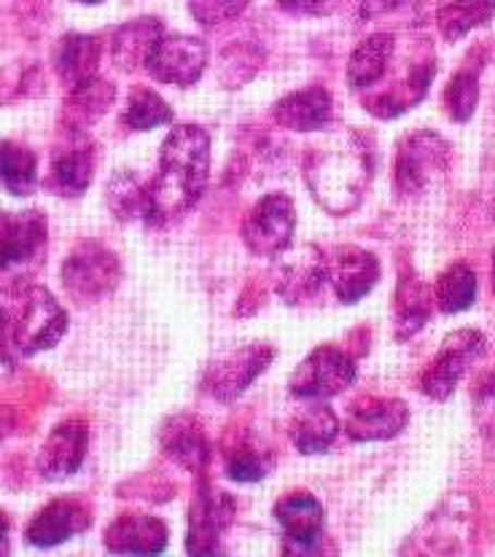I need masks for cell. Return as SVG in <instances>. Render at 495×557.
Instances as JSON below:
<instances>
[{"label": "cell", "mask_w": 495, "mask_h": 557, "mask_svg": "<svg viewBox=\"0 0 495 557\" xmlns=\"http://www.w3.org/2000/svg\"><path fill=\"white\" fill-rule=\"evenodd\" d=\"M210 170V135L197 124H181L164 138L159 173L151 181L149 224H170L189 213L205 195Z\"/></svg>", "instance_id": "1"}, {"label": "cell", "mask_w": 495, "mask_h": 557, "mask_svg": "<svg viewBox=\"0 0 495 557\" xmlns=\"http://www.w3.org/2000/svg\"><path fill=\"white\" fill-rule=\"evenodd\" d=\"M372 151L358 135L310 149L305 159V181L326 213L347 215L358 208L372 181Z\"/></svg>", "instance_id": "2"}, {"label": "cell", "mask_w": 495, "mask_h": 557, "mask_svg": "<svg viewBox=\"0 0 495 557\" xmlns=\"http://www.w3.org/2000/svg\"><path fill=\"white\" fill-rule=\"evenodd\" d=\"M49 246V221L41 210L0 213V294L20 297L36 286Z\"/></svg>", "instance_id": "3"}, {"label": "cell", "mask_w": 495, "mask_h": 557, "mask_svg": "<svg viewBox=\"0 0 495 557\" xmlns=\"http://www.w3.org/2000/svg\"><path fill=\"white\" fill-rule=\"evenodd\" d=\"M60 281L73 302L95 305L116 292L122 281V261L100 243H82L67 253Z\"/></svg>", "instance_id": "4"}, {"label": "cell", "mask_w": 495, "mask_h": 557, "mask_svg": "<svg viewBox=\"0 0 495 557\" xmlns=\"http://www.w3.org/2000/svg\"><path fill=\"white\" fill-rule=\"evenodd\" d=\"M20 312L14 318L16 350L22 356H38L60 345L71 318L65 307L57 302L54 294L41 286H30L25 294H20Z\"/></svg>", "instance_id": "5"}, {"label": "cell", "mask_w": 495, "mask_h": 557, "mask_svg": "<svg viewBox=\"0 0 495 557\" xmlns=\"http://www.w3.org/2000/svg\"><path fill=\"white\" fill-rule=\"evenodd\" d=\"M449 164V144L442 135L414 133L407 135L398 146L396 168H394V186L396 197H420L431 186V181L440 178Z\"/></svg>", "instance_id": "6"}, {"label": "cell", "mask_w": 495, "mask_h": 557, "mask_svg": "<svg viewBox=\"0 0 495 557\" xmlns=\"http://www.w3.org/2000/svg\"><path fill=\"white\" fill-rule=\"evenodd\" d=\"M294 230H297V210L292 197L275 191V195L261 197L250 208L243 221V243L250 253L261 259H275L292 246Z\"/></svg>", "instance_id": "7"}, {"label": "cell", "mask_w": 495, "mask_h": 557, "mask_svg": "<svg viewBox=\"0 0 495 557\" xmlns=\"http://www.w3.org/2000/svg\"><path fill=\"white\" fill-rule=\"evenodd\" d=\"M356 361H352L345 350L323 345V348H315L299 363L297 372L292 374L288 391H292L297 399L323 401L343 394L345 388H350V385L356 383Z\"/></svg>", "instance_id": "8"}, {"label": "cell", "mask_w": 495, "mask_h": 557, "mask_svg": "<svg viewBox=\"0 0 495 557\" xmlns=\"http://www.w3.org/2000/svg\"><path fill=\"white\" fill-rule=\"evenodd\" d=\"M487 350L485 334L474 332V329H460L453 332L442 345L440 356L429 363V369L423 372L420 380V391H423L429 399L434 401H447L449 396L458 388L460 377L466 374V369L474 361H480Z\"/></svg>", "instance_id": "9"}, {"label": "cell", "mask_w": 495, "mask_h": 557, "mask_svg": "<svg viewBox=\"0 0 495 557\" xmlns=\"http://www.w3.org/2000/svg\"><path fill=\"white\" fill-rule=\"evenodd\" d=\"M275 358L270 345H243L230 350L226 356L215 358L205 372V391L215 401H235L253 385V380L264 372Z\"/></svg>", "instance_id": "10"}, {"label": "cell", "mask_w": 495, "mask_h": 557, "mask_svg": "<svg viewBox=\"0 0 495 557\" xmlns=\"http://www.w3.org/2000/svg\"><path fill=\"white\" fill-rule=\"evenodd\" d=\"M208 65V47L195 36H162L146 60L153 82L170 87H191Z\"/></svg>", "instance_id": "11"}, {"label": "cell", "mask_w": 495, "mask_h": 557, "mask_svg": "<svg viewBox=\"0 0 495 557\" xmlns=\"http://www.w3.org/2000/svg\"><path fill=\"white\" fill-rule=\"evenodd\" d=\"M232 517H235V498L230 493H221L210 485H199L189 509V536H186L189 555L224 553L221 549V533L232 525Z\"/></svg>", "instance_id": "12"}, {"label": "cell", "mask_w": 495, "mask_h": 557, "mask_svg": "<svg viewBox=\"0 0 495 557\" xmlns=\"http://www.w3.org/2000/svg\"><path fill=\"white\" fill-rule=\"evenodd\" d=\"M89 450V425L82 418L62 420L51 429L38 453V474L47 482H62L82 469Z\"/></svg>", "instance_id": "13"}, {"label": "cell", "mask_w": 495, "mask_h": 557, "mask_svg": "<svg viewBox=\"0 0 495 557\" xmlns=\"http://www.w3.org/2000/svg\"><path fill=\"white\" fill-rule=\"evenodd\" d=\"M275 288L286 305H305L318 297L323 283L329 281L326 256L315 246H299L292 253H281Z\"/></svg>", "instance_id": "14"}, {"label": "cell", "mask_w": 495, "mask_h": 557, "mask_svg": "<svg viewBox=\"0 0 495 557\" xmlns=\"http://www.w3.org/2000/svg\"><path fill=\"white\" fill-rule=\"evenodd\" d=\"M92 525V511L82 498H54L25 528V542L33 547H57L82 536Z\"/></svg>", "instance_id": "15"}, {"label": "cell", "mask_w": 495, "mask_h": 557, "mask_svg": "<svg viewBox=\"0 0 495 557\" xmlns=\"http://www.w3.org/2000/svg\"><path fill=\"white\" fill-rule=\"evenodd\" d=\"M95 162L98 151L92 140L87 135H67L65 144L51 153L49 189L60 197H82L92 186Z\"/></svg>", "instance_id": "16"}, {"label": "cell", "mask_w": 495, "mask_h": 557, "mask_svg": "<svg viewBox=\"0 0 495 557\" xmlns=\"http://www.w3.org/2000/svg\"><path fill=\"white\" fill-rule=\"evenodd\" d=\"M329 283L343 305L361 302L380 281V261L372 253L356 246H343L326 259Z\"/></svg>", "instance_id": "17"}, {"label": "cell", "mask_w": 495, "mask_h": 557, "mask_svg": "<svg viewBox=\"0 0 495 557\" xmlns=\"http://www.w3.org/2000/svg\"><path fill=\"white\" fill-rule=\"evenodd\" d=\"M275 517L281 522L286 542V553H318L315 544L323 533V507L312 493H288L275 504Z\"/></svg>", "instance_id": "18"}, {"label": "cell", "mask_w": 495, "mask_h": 557, "mask_svg": "<svg viewBox=\"0 0 495 557\" xmlns=\"http://www.w3.org/2000/svg\"><path fill=\"white\" fill-rule=\"evenodd\" d=\"M168 525L151 515H122L106 528L102 542L113 555H157L168 547Z\"/></svg>", "instance_id": "19"}, {"label": "cell", "mask_w": 495, "mask_h": 557, "mask_svg": "<svg viewBox=\"0 0 495 557\" xmlns=\"http://www.w3.org/2000/svg\"><path fill=\"white\" fill-rule=\"evenodd\" d=\"M409 423V407L401 399H372L352 407L345 431L352 442H385L401 434Z\"/></svg>", "instance_id": "20"}, {"label": "cell", "mask_w": 495, "mask_h": 557, "mask_svg": "<svg viewBox=\"0 0 495 557\" xmlns=\"http://www.w3.org/2000/svg\"><path fill=\"white\" fill-rule=\"evenodd\" d=\"M332 95L326 89L307 87L277 100L272 108V116L281 127L292 129V133H312V129L326 127L329 119H332Z\"/></svg>", "instance_id": "21"}, {"label": "cell", "mask_w": 495, "mask_h": 557, "mask_svg": "<svg viewBox=\"0 0 495 557\" xmlns=\"http://www.w3.org/2000/svg\"><path fill=\"white\" fill-rule=\"evenodd\" d=\"M116 89L106 78H92V82L82 84V87L71 89L62 106V127L67 135H87L92 124H98L113 106Z\"/></svg>", "instance_id": "22"}, {"label": "cell", "mask_w": 495, "mask_h": 557, "mask_svg": "<svg viewBox=\"0 0 495 557\" xmlns=\"http://www.w3.org/2000/svg\"><path fill=\"white\" fill-rule=\"evenodd\" d=\"M100 54L102 49L98 38L84 36V33H67L54 47L57 76L67 89L82 87V84L98 78Z\"/></svg>", "instance_id": "23"}, {"label": "cell", "mask_w": 495, "mask_h": 557, "mask_svg": "<svg viewBox=\"0 0 495 557\" xmlns=\"http://www.w3.org/2000/svg\"><path fill=\"white\" fill-rule=\"evenodd\" d=\"M162 447L170 460H175L181 469L191 471V474H199L210 460L208 436L191 414H178L164 423Z\"/></svg>", "instance_id": "24"}, {"label": "cell", "mask_w": 495, "mask_h": 557, "mask_svg": "<svg viewBox=\"0 0 495 557\" xmlns=\"http://www.w3.org/2000/svg\"><path fill=\"white\" fill-rule=\"evenodd\" d=\"M164 36L162 22L153 20V16H144V20H133L127 25L119 27L113 33V62L122 71H138L146 67L151 49L157 47L159 38Z\"/></svg>", "instance_id": "25"}, {"label": "cell", "mask_w": 495, "mask_h": 557, "mask_svg": "<svg viewBox=\"0 0 495 557\" xmlns=\"http://www.w3.org/2000/svg\"><path fill=\"white\" fill-rule=\"evenodd\" d=\"M394 36L391 33H374L367 41L352 49L347 60V84L350 89H367L374 82H380L388 67L391 54H394Z\"/></svg>", "instance_id": "26"}, {"label": "cell", "mask_w": 495, "mask_h": 557, "mask_svg": "<svg viewBox=\"0 0 495 557\" xmlns=\"http://www.w3.org/2000/svg\"><path fill=\"white\" fill-rule=\"evenodd\" d=\"M339 434V420L332 407L312 405L292 425V442L301 456H321L334 445Z\"/></svg>", "instance_id": "27"}, {"label": "cell", "mask_w": 495, "mask_h": 557, "mask_svg": "<svg viewBox=\"0 0 495 557\" xmlns=\"http://www.w3.org/2000/svg\"><path fill=\"white\" fill-rule=\"evenodd\" d=\"M434 76H436L434 62H423V65H418L412 73H409L407 82H404L401 87H396L394 92L380 95V98L374 100H367L363 106H367V111L378 119L401 116V113H407L409 108H414L425 98V95H429V87L431 82H434Z\"/></svg>", "instance_id": "28"}, {"label": "cell", "mask_w": 495, "mask_h": 557, "mask_svg": "<svg viewBox=\"0 0 495 557\" xmlns=\"http://www.w3.org/2000/svg\"><path fill=\"white\" fill-rule=\"evenodd\" d=\"M38 184V157L16 140H0V186L14 197L33 195Z\"/></svg>", "instance_id": "29"}, {"label": "cell", "mask_w": 495, "mask_h": 557, "mask_svg": "<svg viewBox=\"0 0 495 557\" xmlns=\"http://www.w3.org/2000/svg\"><path fill=\"white\" fill-rule=\"evenodd\" d=\"M106 202L113 219L119 221H149L151 219V195L149 186L140 184L133 173L111 175L106 186Z\"/></svg>", "instance_id": "30"}, {"label": "cell", "mask_w": 495, "mask_h": 557, "mask_svg": "<svg viewBox=\"0 0 495 557\" xmlns=\"http://www.w3.org/2000/svg\"><path fill=\"white\" fill-rule=\"evenodd\" d=\"M495 16V0H453V3L442 5L436 22H440L442 36L449 44L460 41L469 36L474 27L487 25Z\"/></svg>", "instance_id": "31"}, {"label": "cell", "mask_w": 495, "mask_h": 557, "mask_svg": "<svg viewBox=\"0 0 495 557\" xmlns=\"http://www.w3.org/2000/svg\"><path fill=\"white\" fill-rule=\"evenodd\" d=\"M477 299V275L469 264L458 261V264L447 267L436 281V305L445 315H458V312L469 310Z\"/></svg>", "instance_id": "32"}, {"label": "cell", "mask_w": 495, "mask_h": 557, "mask_svg": "<svg viewBox=\"0 0 495 557\" xmlns=\"http://www.w3.org/2000/svg\"><path fill=\"white\" fill-rule=\"evenodd\" d=\"M124 122L135 133H149V129L173 122V111L153 89L135 87L127 98V108H124Z\"/></svg>", "instance_id": "33"}, {"label": "cell", "mask_w": 495, "mask_h": 557, "mask_svg": "<svg viewBox=\"0 0 495 557\" xmlns=\"http://www.w3.org/2000/svg\"><path fill=\"white\" fill-rule=\"evenodd\" d=\"M429 292L420 281H404L398 288V337L409 339L429 321Z\"/></svg>", "instance_id": "34"}, {"label": "cell", "mask_w": 495, "mask_h": 557, "mask_svg": "<svg viewBox=\"0 0 495 557\" xmlns=\"http://www.w3.org/2000/svg\"><path fill=\"white\" fill-rule=\"evenodd\" d=\"M480 102V76L471 67L455 73L445 89V108L453 122H469Z\"/></svg>", "instance_id": "35"}, {"label": "cell", "mask_w": 495, "mask_h": 557, "mask_svg": "<svg viewBox=\"0 0 495 557\" xmlns=\"http://www.w3.org/2000/svg\"><path fill=\"white\" fill-rule=\"evenodd\" d=\"M250 0H189L191 16L205 27H219L237 20L248 9Z\"/></svg>", "instance_id": "36"}, {"label": "cell", "mask_w": 495, "mask_h": 557, "mask_svg": "<svg viewBox=\"0 0 495 557\" xmlns=\"http://www.w3.org/2000/svg\"><path fill=\"white\" fill-rule=\"evenodd\" d=\"M267 474V460L256 450L237 447L226 456V476L235 482H259Z\"/></svg>", "instance_id": "37"}, {"label": "cell", "mask_w": 495, "mask_h": 557, "mask_svg": "<svg viewBox=\"0 0 495 557\" xmlns=\"http://www.w3.org/2000/svg\"><path fill=\"white\" fill-rule=\"evenodd\" d=\"M261 57H256V60H250V47H237V49H230L221 54V82L230 84L232 73L240 67V82H248V78H253L256 67H259Z\"/></svg>", "instance_id": "38"}, {"label": "cell", "mask_w": 495, "mask_h": 557, "mask_svg": "<svg viewBox=\"0 0 495 557\" xmlns=\"http://www.w3.org/2000/svg\"><path fill=\"white\" fill-rule=\"evenodd\" d=\"M16 343H14V318L0 307V367H14L16 363Z\"/></svg>", "instance_id": "39"}, {"label": "cell", "mask_w": 495, "mask_h": 557, "mask_svg": "<svg viewBox=\"0 0 495 557\" xmlns=\"http://www.w3.org/2000/svg\"><path fill=\"white\" fill-rule=\"evenodd\" d=\"M277 5L288 14H321L332 5V0H277Z\"/></svg>", "instance_id": "40"}, {"label": "cell", "mask_w": 495, "mask_h": 557, "mask_svg": "<svg viewBox=\"0 0 495 557\" xmlns=\"http://www.w3.org/2000/svg\"><path fill=\"white\" fill-rule=\"evenodd\" d=\"M398 5H401V0H361V20H374V16L391 14Z\"/></svg>", "instance_id": "41"}, {"label": "cell", "mask_w": 495, "mask_h": 557, "mask_svg": "<svg viewBox=\"0 0 495 557\" xmlns=\"http://www.w3.org/2000/svg\"><path fill=\"white\" fill-rule=\"evenodd\" d=\"M9 553H11V522H9V515L0 509V557Z\"/></svg>", "instance_id": "42"}, {"label": "cell", "mask_w": 495, "mask_h": 557, "mask_svg": "<svg viewBox=\"0 0 495 557\" xmlns=\"http://www.w3.org/2000/svg\"><path fill=\"white\" fill-rule=\"evenodd\" d=\"M76 3H84V5H98L102 0H76Z\"/></svg>", "instance_id": "43"}, {"label": "cell", "mask_w": 495, "mask_h": 557, "mask_svg": "<svg viewBox=\"0 0 495 557\" xmlns=\"http://www.w3.org/2000/svg\"><path fill=\"white\" fill-rule=\"evenodd\" d=\"M493 292H495V251H493Z\"/></svg>", "instance_id": "44"}, {"label": "cell", "mask_w": 495, "mask_h": 557, "mask_svg": "<svg viewBox=\"0 0 495 557\" xmlns=\"http://www.w3.org/2000/svg\"><path fill=\"white\" fill-rule=\"evenodd\" d=\"M0 436H3V423H0Z\"/></svg>", "instance_id": "45"}, {"label": "cell", "mask_w": 495, "mask_h": 557, "mask_svg": "<svg viewBox=\"0 0 495 557\" xmlns=\"http://www.w3.org/2000/svg\"><path fill=\"white\" fill-rule=\"evenodd\" d=\"M493 219H495V205H493Z\"/></svg>", "instance_id": "46"}]
</instances>
